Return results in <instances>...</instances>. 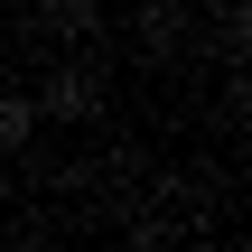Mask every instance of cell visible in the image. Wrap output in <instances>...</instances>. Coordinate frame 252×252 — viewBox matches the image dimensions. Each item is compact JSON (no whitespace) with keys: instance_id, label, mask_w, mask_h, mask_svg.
<instances>
[{"instance_id":"cell-1","label":"cell","mask_w":252,"mask_h":252,"mask_svg":"<svg viewBox=\"0 0 252 252\" xmlns=\"http://www.w3.org/2000/svg\"><path fill=\"white\" fill-rule=\"evenodd\" d=\"M37 112H47V122H94V112H103V75H94V65H56L47 94H37Z\"/></svg>"},{"instance_id":"cell-2","label":"cell","mask_w":252,"mask_h":252,"mask_svg":"<svg viewBox=\"0 0 252 252\" xmlns=\"http://www.w3.org/2000/svg\"><path fill=\"white\" fill-rule=\"evenodd\" d=\"M140 47H150V56H178V47H187V9H178V0H140Z\"/></svg>"},{"instance_id":"cell-3","label":"cell","mask_w":252,"mask_h":252,"mask_svg":"<svg viewBox=\"0 0 252 252\" xmlns=\"http://www.w3.org/2000/svg\"><path fill=\"white\" fill-rule=\"evenodd\" d=\"M37 140V103L28 94H0V150H28Z\"/></svg>"},{"instance_id":"cell-4","label":"cell","mask_w":252,"mask_h":252,"mask_svg":"<svg viewBox=\"0 0 252 252\" xmlns=\"http://www.w3.org/2000/svg\"><path fill=\"white\" fill-rule=\"evenodd\" d=\"M94 19H103V0H47V28L56 37H84Z\"/></svg>"}]
</instances>
